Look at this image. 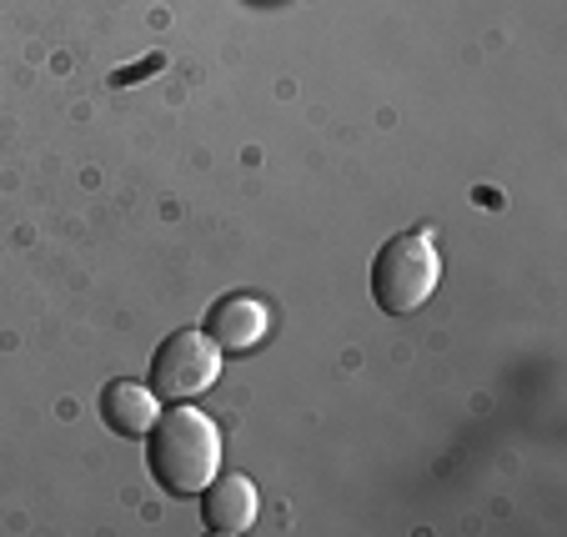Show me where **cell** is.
Returning <instances> with one entry per match:
<instances>
[{"mask_svg":"<svg viewBox=\"0 0 567 537\" xmlns=\"http://www.w3.org/2000/svg\"><path fill=\"white\" fill-rule=\"evenodd\" d=\"M442 281V251L432 226L392 237L372 261V297L386 317H412Z\"/></svg>","mask_w":567,"mask_h":537,"instance_id":"7a4b0ae2","label":"cell"},{"mask_svg":"<svg viewBox=\"0 0 567 537\" xmlns=\"http://www.w3.org/2000/svg\"><path fill=\"white\" fill-rule=\"evenodd\" d=\"M146 467L172 497H202L221 473V432L196 407H166L146 432Z\"/></svg>","mask_w":567,"mask_h":537,"instance_id":"6da1fadb","label":"cell"},{"mask_svg":"<svg viewBox=\"0 0 567 537\" xmlns=\"http://www.w3.org/2000/svg\"><path fill=\"white\" fill-rule=\"evenodd\" d=\"M101 417H106V427L116 432V437H146L151 422L161 417V397L151 392V382H111L106 392H101Z\"/></svg>","mask_w":567,"mask_h":537,"instance_id":"8992f818","label":"cell"},{"mask_svg":"<svg viewBox=\"0 0 567 537\" xmlns=\"http://www.w3.org/2000/svg\"><path fill=\"white\" fill-rule=\"evenodd\" d=\"M216 376H221V347L196 327L172 332L151 357V392L161 402H196L216 388Z\"/></svg>","mask_w":567,"mask_h":537,"instance_id":"3957f363","label":"cell"},{"mask_svg":"<svg viewBox=\"0 0 567 537\" xmlns=\"http://www.w3.org/2000/svg\"><path fill=\"white\" fill-rule=\"evenodd\" d=\"M267 327H271L267 301L247 297V291H231V297H221L212 312H206L202 332L212 337L221 352H251V347L267 337Z\"/></svg>","mask_w":567,"mask_h":537,"instance_id":"277c9868","label":"cell"},{"mask_svg":"<svg viewBox=\"0 0 567 537\" xmlns=\"http://www.w3.org/2000/svg\"><path fill=\"white\" fill-rule=\"evenodd\" d=\"M257 507H261V497L251 477H212L202 493V523L221 537H236L257 523Z\"/></svg>","mask_w":567,"mask_h":537,"instance_id":"5b68a950","label":"cell"}]
</instances>
